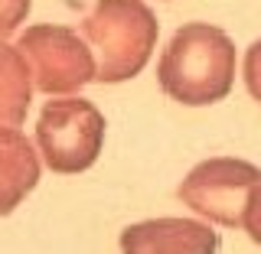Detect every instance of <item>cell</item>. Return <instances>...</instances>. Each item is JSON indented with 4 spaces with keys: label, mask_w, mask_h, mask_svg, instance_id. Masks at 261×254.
Masks as SVG:
<instances>
[{
    "label": "cell",
    "mask_w": 261,
    "mask_h": 254,
    "mask_svg": "<svg viewBox=\"0 0 261 254\" xmlns=\"http://www.w3.org/2000/svg\"><path fill=\"white\" fill-rule=\"evenodd\" d=\"M157 81L186 108L216 104L235 85V46L219 26L186 23L157 62Z\"/></svg>",
    "instance_id": "1"
},
{
    "label": "cell",
    "mask_w": 261,
    "mask_h": 254,
    "mask_svg": "<svg viewBox=\"0 0 261 254\" xmlns=\"http://www.w3.org/2000/svg\"><path fill=\"white\" fill-rule=\"evenodd\" d=\"M160 23L141 0H98L82 20V36L98 52L95 81L118 85L134 78L157 46Z\"/></svg>",
    "instance_id": "2"
},
{
    "label": "cell",
    "mask_w": 261,
    "mask_h": 254,
    "mask_svg": "<svg viewBox=\"0 0 261 254\" xmlns=\"http://www.w3.org/2000/svg\"><path fill=\"white\" fill-rule=\"evenodd\" d=\"M36 144L53 173H82L105 147V118L85 98H56L43 104Z\"/></svg>",
    "instance_id": "3"
},
{
    "label": "cell",
    "mask_w": 261,
    "mask_h": 254,
    "mask_svg": "<svg viewBox=\"0 0 261 254\" xmlns=\"http://www.w3.org/2000/svg\"><path fill=\"white\" fill-rule=\"evenodd\" d=\"M258 183L261 170L255 163L235 157H212L190 170V176L179 183V199L209 222L242 228L245 206H248L251 189Z\"/></svg>",
    "instance_id": "4"
},
{
    "label": "cell",
    "mask_w": 261,
    "mask_h": 254,
    "mask_svg": "<svg viewBox=\"0 0 261 254\" xmlns=\"http://www.w3.org/2000/svg\"><path fill=\"white\" fill-rule=\"evenodd\" d=\"M20 55L30 65L33 85L46 95H72L95 78V62L85 39L69 26L39 23L20 36Z\"/></svg>",
    "instance_id": "5"
},
{
    "label": "cell",
    "mask_w": 261,
    "mask_h": 254,
    "mask_svg": "<svg viewBox=\"0 0 261 254\" xmlns=\"http://www.w3.org/2000/svg\"><path fill=\"white\" fill-rule=\"evenodd\" d=\"M124 254H216L219 232L193 218H150L121 232Z\"/></svg>",
    "instance_id": "6"
},
{
    "label": "cell",
    "mask_w": 261,
    "mask_h": 254,
    "mask_svg": "<svg viewBox=\"0 0 261 254\" xmlns=\"http://www.w3.org/2000/svg\"><path fill=\"white\" fill-rule=\"evenodd\" d=\"M39 183V157L30 137L0 127V215H10Z\"/></svg>",
    "instance_id": "7"
},
{
    "label": "cell",
    "mask_w": 261,
    "mask_h": 254,
    "mask_svg": "<svg viewBox=\"0 0 261 254\" xmlns=\"http://www.w3.org/2000/svg\"><path fill=\"white\" fill-rule=\"evenodd\" d=\"M33 101V75L20 49L0 39V127H20Z\"/></svg>",
    "instance_id": "8"
},
{
    "label": "cell",
    "mask_w": 261,
    "mask_h": 254,
    "mask_svg": "<svg viewBox=\"0 0 261 254\" xmlns=\"http://www.w3.org/2000/svg\"><path fill=\"white\" fill-rule=\"evenodd\" d=\"M33 0H0V39L10 36V33L27 20Z\"/></svg>",
    "instance_id": "9"
},
{
    "label": "cell",
    "mask_w": 261,
    "mask_h": 254,
    "mask_svg": "<svg viewBox=\"0 0 261 254\" xmlns=\"http://www.w3.org/2000/svg\"><path fill=\"white\" fill-rule=\"evenodd\" d=\"M245 85H248L251 98L261 101V39L251 43L248 52H245Z\"/></svg>",
    "instance_id": "10"
},
{
    "label": "cell",
    "mask_w": 261,
    "mask_h": 254,
    "mask_svg": "<svg viewBox=\"0 0 261 254\" xmlns=\"http://www.w3.org/2000/svg\"><path fill=\"white\" fill-rule=\"evenodd\" d=\"M242 228L248 232V238L255 244H261V183L251 189V199H248V206H245Z\"/></svg>",
    "instance_id": "11"
}]
</instances>
